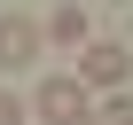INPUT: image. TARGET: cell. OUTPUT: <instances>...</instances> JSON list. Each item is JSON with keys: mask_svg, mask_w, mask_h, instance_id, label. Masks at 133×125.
Returning a JSON list of instances; mask_svg holds the SVG:
<instances>
[{"mask_svg": "<svg viewBox=\"0 0 133 125\" xmlns=\"http://www.w3.org/2000/svg\"><path fill=\"white\" fill-rule=\"evenodd\" d=\"M39 24L31 16H0V71H31V63H39Z\"/></svg>", "mask_w": 133, "mask_h": 125, "instance_id": "2", "label": "cell"}, {"mask_svg": "<svg viewBox=\"0 0 133 125\" xmlns=\"http://www.w3.org/2000/svg\"><path fill=\"white\" fill-rule=\"evenodd\" d=\"M39 39H63V47H86V8H71V0H63V8L47 16V31Z\"/></svg>", "mask_w": 133, "mask_h": 125, "instance_id": "4", "label": "cell"}, {"mask_svg": "<svg viewBox=\"0 0 133 125\" xmlns=\"http://www.w3.org/2000/svg\"><path fill=\"white\" fill-rule=\"evenodd\" d=\"M0 125H24V109H16V94H0Z\"/></svg>", "mask_w": 133, "mask_h": 125, "instance_id": "6", "label": "cell"}, {"mask_svg": "<svg viewBox=\"0 0 133 125\" xmlns=\"http://www.w3.org/2000/svg\"><path fill=\"white\" fill-rule=\"evenodd\" d=\"M31 109H39L47 125H71V117H86V86H78V78H47Z\"/></svg>", "mask_w": 133, "mask_h": 125, "instance_id": "3", "label": "cell"}, {"mask_svg": "<svg viewBox=\"0 0 133 125\" xmlns=\"http://www.w3.org/2000/svg\"><path fill=\"white\" fill-rule=\"evenodd\" d=\"M94 125H133V94H102V109H94Z\"/></svg>", "mask_w": 133, "mask_h": 125, "instance_id": "5", "label": "cell"}, {"mask_svg": "<svg viewBox=\"0 0 133 125\" xmlns=\"http://www.w3.org/2000/svg\"><path fill=\"white\" fill-rule=\"evenodd\" d=\"M71 125H94V109H86V117H71Z\"/></svg>", "mask_w": 133, "mask_h": 125, "instance_id": "7", "label": "cell"}, {"mask_svg": "<svg viewBox=\"0 0 133 125\" xmlns=\"http://www.w3.org/2000/svg\"><path fill=\"white\" fill-rule=\"evenodd\" d=\"M125 71H133V55L117 39H86L78 55V86H102V94H125Z\"/></svg>", "mask_w": 133, "mask_h": 125, "instance_id": "1", "label": "cell"}]
</instances>
